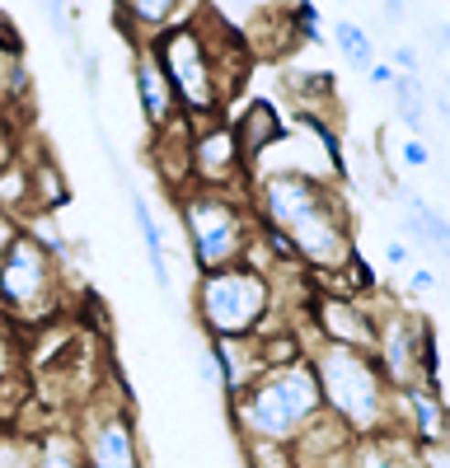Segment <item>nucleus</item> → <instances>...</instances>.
Returning <instances> with one entry per match:
<instances>
[{"instance_id": "f257e3e1", "label": "nucleus", "mask_w": 450, "mask_h": 468, "mask_svg": "<svg viewBox=\"0 0 450 468\" xmlns=\"http://www.w3.org/2000/svg\"><path fill=\"white\" fill-rule=\"evenodd\" d=\"M244 197L253 220L282 229L291 239V253L305 271H343L357 253L352 211L343 192L305 169H258L249 174Z\"/></svg>"}, {"instance_id": "f03ea898", "label": "nucleus", "mask_w": 450, "mask_h": 468, "mask_svg": "<svg viewBox=\"0 0 450 468\" xmlns=\"http://www.w3.org/2000/svg\"><path fill=\"white\" fill-rule=\"evenodd\" d=\"M310 370L319 384V403L333 421H343L352 441L390 431L394 426V388L385 384L370 351L338 346V342H310Z\"/></svg>"}, {"instance_id": "7ed1b4c3", "label": "nucleus", "mask_w": 450, "mask_h": 468, "mask_svg": "<svg viewBox=\"0 0 450 468\" xmlns=\"http://www.w3.org/2000/svg\"><path fill=\"white\" fill-rule=\"evenodd\" d=\"M277 286L268 271H253L249 262H230L216 271H198L193 286V319L207 342L220 337H253L273 324Z\"/></svg>"}, {"instance_id": "20e7f679", "label": "nucleus", "mask_w": 450, "mask_h": 468, "mask_svg": "<svg viewBox=\"0 0 450 468\" xmlns=\"http://www.w3.org/2000/svg\"><path fill=\"white\" fill-rule=\"evenodd\" d=\"M319 384L310 361H295L282 370H262L240 399H230V417L240 426V441H277L291 445L315 412H319Z\"/></svg>"}, {"instance_id": "39448f33", "label": "nucleus", "mask_w": 450, "mask_h": 468, "mask_svg": "<svg viewBox=\"0 0 450 468\" xmlns=\"http://www.w3.org/2000/svg\"><path fill=\"white\" fill-rule=\"evenodd\" d=\"M174 202H178V225H183V239H188V253H193L198 271L244 262L253 229H258L244 192L183 187V192H174Z\"/></svg>"}, {"instance_id": "423d86ee", "label": "nucleus", "mask_w": 450, "mask_h": 468, "mask_svg": "<svg viewBox=\"0 0 450 468\" xmlns=\"http://www.w3.org/2000/svg\"><path fill=\"white\" fill-rule=\"evenodd\" d=\"M66 271L33 234H15L0 258V319L5 324H48L66 309Z\"/></svg>"}, {"instance_id": "0eeeda50", "label": "nucleus", "mask_w": 450, "mask_h": 468, "mask_svg": "<svg viewBox=\"0 0 450 468\" xmlns=\"http://www.w3.org/2000/svg\"><path fill=\"white\" fill-rule=\"evenodd\" d=\"M155 52L165 80L178 99V112L188 122L198 117H216L225 112V85H220V70H216V57H211V43L198 19H178L174 28H165L155 43H145Z\"/></svg>"}, {"instance_id": "6e6552de", "label": "nucleus", "mask_w": 450, "mask_h": 468, "mask_svg": "<svg viewBox=\"0 0 450 468\" xmlns=\"http://www.w3.org/2000/svg\"><path fill=\"white\" fill-rule=\"evenodd\" d=\"M188 187H225V192L249 187V160L225 112L188 122Z\"/></svg>"}, {"instance_id": "1a4fd4ad", "label": "nucleus", "mask_w": 450, "mask_h": 468, "mask_svg": "<svg viewBox=\"0 0 450 468\" xmlns=\"http://www.w3.org/2000/svg\"><path fill=\"white\" fill-rule=\"evenodd\" d=\"M75 454H80V468H145L141 463V441H136V421H132L127 394L99 399L94 408L80 412Z\"/></svg>"}, {"instance_id": "9d476101", "label": "nucleus", "mask_w": 450, "mask_h": 468, "mask_svg": "<svg viewBox=\"0 0 450 468\" xmlns=\"http://www.w3.org/2000/svg\"><path fill=\"white\" fill-rule=\"evenodd\" d=\"M305 328L315 342H338V346H357V351H370L375 342L370 309L352 295H333V291H319L305 304Z\"/></svg>"}, {"instance_id": "9b49d317", "label": "nucleus", "mask_w": 450, "mask_h": 468, "mask_svg": "<svg viewBox=\"0 0 450 468\" xmlns=\"http://www.w3.org/2000/svg\"><path fill=\"white\" fill-rule=\"evenodd\" d=\"M132 85H136V103H141V117L150 122V132H165L183 117L178 99H174V90H169L165 70H160V61H155L150 48H136V57H132Z\"/></svg>"}, {"instance_id": "f8f14e48", "label": "nucleus", "mask_w": 450, "mask_h": 468, "mask_svg": "<svg viewBox=\"0 0 450 468\" xmlns=\"http://www.w3.org/2000/svg\"><path fill=\"white\" fill-rule=\"evenodd\" d=\"M211 361H216V375L225 388V399H240L253 379H262V356H258V337H220V342H207Z\"/></svg>"}, {"instance_id": "ddd939ff", "label": "nucleus", "mask_w": 450, "mask_h": 468, "mask_svg": "<svg viewBox=\"0 0 450 468\" xmlns=\"http://www.w3.org/2000/svg\"><path fill=\"white\" fill-rule=\"evenodd\" d=\"M348 468H427V450H418L403 431L390 426V431H375V436L352 441Z\"/></svg>"}, {"instance_id": "4468645a", "label": "nucleus", "mask_w": 450, "mask_h": 468, "mask_svg": "<svg viewBox=\"0 0 450 468\" xmlns=\"http://www.w3.org/2000/svg\"><path fill=\"white\" fill-rule=\"evenodd\" d=\"M118 178H123V187H127V202H132V220H136V229H141V244H145V258H150V277H155V286H160V295L178 309V300H174V277H169V244H165V234H160V225H155V216H150V202L141 197V187L118 169Z\"/></svg>"}, {"instance_id": "2eb2a0df", "label": "nucleus", "mask_w": 450, "mask_h": 468, "mask_svg": "<svg viewBox=\"0 0 450 468\" xmlns=\"http://www.w3.org/2000/svg\"><path fill=\"white\" fill-rule=\"evenodd\" d=\"M112 10H118V28L136 48H145V43H155L165 28L178 24L183 0H112Z\"/></svg>"}, {"instance_id": "dca6fc26", "label": "nucleus", "mask_w": 450, "mask_h": 468, "mask_svg": "<svg viewBox=\"0 0 450 468\" xmlns=\"http://www.w3.org/2000/svg\"><path fill=\"white\" fill-rule=\"evenodd\" d=\"M28 165V216H57L66 202H70V187H66V174L52 154L38 145V160H24Z\"/></svg>"}, {"instance_id": "f3484780", "label": "nucleus", "mask_w": 450, "mask_h": 468, "mask_svg": "<svg viewBox=\"0 0 450 468\" xmlns=\"http://www.w3.org/2000/svg\"><path fill=\"white\" fill-rule=\"evenodd\" d=\"M235 127V136H240V150H244V160H249V174H253V165L262 160V150L268 145H277L286 132H282V117H277V108L273 103H249V112L240 117V122H230Z\"/></svg>"}, {"instance_id": "a211bd4d", "label": "nucleus", "mask_w": 450, "mask_h": 468, "mask_svg": "<svg viewBox=\"0 0 450 468\" xmlns=\"http://www.w3.org/2000/svg\"><path fill=\"white\" fill-rule=\"evenodd\" d=\"M390 99H394V112L408 127V136H423V127H427V85H423V75H394Z\"/></svg>"}, {"instance_id": "6ab92c4d", "label": "nucleus", "mask_w": 450, "mask_h": 468, "mask_svg": "<svg viewBox=\"0 0 450 468\" xmlns=\"http://www.w3.org/2000/svg\"><path fill=\"white\" fill-rule=\"evenodd\" d=\"M333 48H338V57H348V66L361 70V75H366V66L375 61V43H370V33H366L357 19H338V24H333Z\"/></svg>"}, {"instance_id": "aec40b11", "label": "nucleus", "mask_w": 450, "mask_h": 468, "mask_svg": "<svg viewBox=\"0 0 450 468\" xmlns=\"http://www.w3.org/2000/svg\"><path fill=\"white\" fill-rule=\"evenodd\" d=\"M0 211L15 216V220L28 216V165L19 160V154L0 169Z\"/></svg>"}, {"instance_id": "412c9836", "label": "nucleus", "mask_w": 450, "mask_h": 468, "mask_svg": "<svg viewBox=\"0 0 450 468\" xmlns=\"http://www.w3.org/2000/svg\"><path fill=\"white\" fill-rule=\"evenodd\" d=\"M38 445L28 436H15L10 426H0V468H33Z\"/></svg>"}, {"instance_id": "4be33fe9", "label": "nucleus", "mask_w": 450, "mask_h": 468, "mask_svg": "<svg viewBox=\"0 0 450 468\" xmlns=\"http://www.w3.org/2000/svg\"><path fill=\"white\" fill-rule=\"evenodd\" d=\"M244 459L249 468H295L291 445H277V441H244Z\"/></svg>"}, {"instance_id": "5701e85b", "label": "nucleus", "mask_w": 450, "mask_h": 468, "mask_svg": "<svg viewBox=\"0 0 450 468\" xmlns=\"http://www.w3.org/2000/svg\"><path fill=\"white\" fill-rule=\"evenodd\" d=\"M295 37H305V43H324V28H319V5L315 0H291V10H286Z\"/></svg>"}, {"instance_id": "b1692460", "label": "nucleus", "mask_w": 450, "mask_h": 468, "mask_svg": "<svg viewBox=\"0 0 450 468\" xmlns=\"http://www.w3.org/2000/svg\"><path fill=\"white\" fill-rule=\"evenodd\" d=\"M19 145H24V117L0 103V169L19 154Z\"/></svg>"}, {"instance_id": "393cba45", "label": "nucleus", "mask_w": 450, "mask_h": 468, "mask_svg": "<svg viewBox=\"0 0 450 468\" xmlns=\"http://www.w3.org/2000/svg\"><path fill=\"white\" fill-rule=\"evenodd\" d=\"M48 19H52V33L66 43L70 61H75V57H80V37H75V28H70V5H66V0H48Z\"/></svg>"}, {"instance_id": "a878e982", "label": "nucleus", "mask_w": 450, "mask_h": 468, "mask_svg": "<svg viewBox=\"0 0 450 468\" xmlns=\"http://www.w3.org/2000/svg\"><path fill=\"white\" fill-rule=\"evenodd\" d=\"M19 366V342H15V324L0 319V384H5Z\"/></svg>"}, {"instance_id": "bb28decb", "label": "nucleus", "mask_w": 450, "mask_h": 468, "mask_svg": "<svg viewBox=\"0 0 450 468\" xmlns=\"http://www.w3.org/2000/svg\"><path fill=\"white\" fill-rule=\"evenodd\" d=\"M399 165H403V169H427V165H432V145H427L423 136H408V141L399 145Z\"/></svg>"}, {"instance_id": "cd10ccee", "label": "nucleus", "mask_w": 450, "mask_h": 468, "mask_svg": "<svg viewBox=\"0 0 450 468\" xmlns=\"http://www.w3.org/2000/svg\"><path fill=\"white\" fill-rule=\"evenodd\" d=\"M436 286H441L436 267H412V271H408V282H403V291H408V295H432Z\"/></svg>"}, {"instance_id": "c85d7f7f", "label": "nucleus", "mask_w": 450, "mask_h": 468, "mask_svg": "<svg viewBox=\"0 0 450 468\" xmlns=\"http://www.w3.org/2000/svg\"><path fill=\"white\" fill-rule=\"evenodd\" d=\"M390 70H394V75H418V48L399 43V48L390 52Z\"/></svg>"}, {"instance_id": "c756f323", "label": "nucleus", "mask_w": 450, "mask_h": 468, "mask_svg": "<svg viewBox=\"0 0 450 468\" xmlns=\"http://www.w3.org/2000/svg\"><path fill=\"white\" fill-rule=\"evenodd\" d=\"M366 80H370V90H390V85H394L390 61H370V66H366Z\"/></svg>"}, {"instance_id": "7c9ffc66", "label": "nucleus", "mask_w": 450, "mask_h": 468, "mask_svg": "<svg viewBox=\"0 0 450 468\" xmlns=\"http://www.w3.org/2000/svg\"><path fill=\"white\" fill-rule=\"evenodd\" d=\"M408 258H412V249H408L403 239H390V244H385V267L399 271V267H408Z\"/></svg>"}, {"instance_id": "2f4dec72", "label": "nucleus", "mask_w": 450, "mask_h": 468, "mask_svg": "<svg viewBox=\"0 0 450 468\" xmlns=\"http://www.w3.org/2000/svg\"><path fill=\"white\" fill-rule=\"evenodd\" d=\"M198 375H202V384H207V388H216V384H220V375H216V361H211V351H207V346L198 351Z\"/></svg>"}, {"instance_id": "473e14b6", "label": "nucleus", "mask_w": 450, "mask_h": 468, "mask_svg": "<svg viewBox=\"0 0 450 468\" xmlns=\"http://www.w3.org/2000/svg\"><path fill=\"white\" fill-rule=\"evenodd\" d=\"M75 61H80V70H85V85H90V90H99V57L80 48V57H75Z\"/></svg>"}, {"instance_id": "72a5a7b5", "label": "nucleus", "mask_w": 450, "mask_h": 468, "mask_svg": "<svg viewBox=\"0 0 450 468\" xmlns=\"http://www.w3.org/2000/svg\"><path fill=\"white\" fill-rule=\"evenodd\" d=\"M15 234H19V220L0 211V258H5V249H10V239H15Z\"/></svg>"}, {"instance_id": "f704fd0d", "label": "nucleus", "mask_w": 450, "mask_h": 468, "mask_svg": "<svg viewBox=\"0 0 450 468\" xmlns=\"http://www.w3.org/2000/svg\"><path fill=\"white\" fill-rule=\"evenodd\" d=\"M19 57H10L5 48H0V103H5V80H10V66H15Z\"/></svg>"}, {"instance_id": "c9c22d12", "label": "nucleus", "mask_w": 450, "mask_h": 468, "mask_svg": "<svg viewBox=\"0 0 450 468\" xmlns=\"http://www.w3.org/2000/svg\"><path fill=\"white\" fill-rule=\"evenodd\" d=\"M385 19L390 24H403L408 19V5H403V0H385Z\"/></svg>"}]
</instances>
